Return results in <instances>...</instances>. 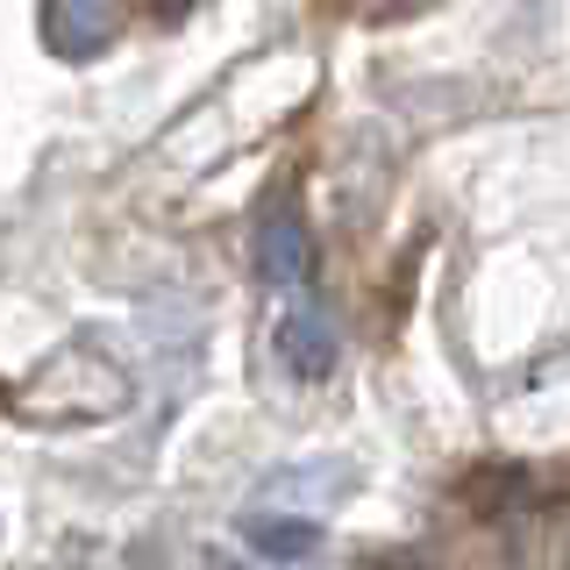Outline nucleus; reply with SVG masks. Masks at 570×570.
Returning <instances> with one entry per match:
<instances>
[{
    "label": "nucleus",
    "mask_w": 570,
    "mask_h": 570,
    "mask_svg": "<svg viewBox=\"0 0 570 570\" xmlns=\"http://www.w3.org/2000/svg\"><path fill=\"white\" fill-rule=\"evenodd\" d=\"M43 43L58 58H100L115 43V0H43Z\"/></svg>",
    "instance_id": "f257e3e1"
},
{
    "label": "nucleus",
    "mask_w": 570,
    "mask_h": 570,
    "mask_svg": "<svg viewBox=\"0 0 570 570\" xmlns=\"http://www.w3.org/2000/svg\"><path fill=\"white\" fill-rule=\"evenodd\" d=\"M278 356H285L293 379H328L335 371V321H328V307L299 299V307L278 321Z\"/></svg>",
    "instance_id": "f03ea898"
},
{
    "label": "nucleus",
    "mask_w": 570,
    "mask_h": 570,
    "mask_svg": "<svg viewBox=\"0 0 570 570\" xmlns=\"http://www.w3.org/2000/svg\"><path fill=\"white\" fill-rule=\"evenodd\" d=\"M257 272L272 278V285H299L314 272V236H307V222L299 214H264L257 222Z\"/></svg>",
    "instance_id": "7ed1b4c3"
},
{
    "label": "nucleus",
    "mask_w": 570,
    "mask_h": 570,
    "mask_svg": "<svg viewBox=\"0 0 570 570\" xmlns=\"http://www.w3.org/2000/svg\"><path fill=\"white\" fill-rule=\"evenodd\" d=\"M243 542L257 549V557H272V563H299V557H314V549H321V528L314 521H278V513H249Z\"/></svg>",
    "instance_id": "20e7f679"
},
{
    "label": "nucleus",
    "mask_w": 570,
    "mask_h": 570,
    "mask_svg": "<svg viewBox=\"0 0 570 570\" xmlns=\"http://www.w3.org/2000/svg\"><path fill=\"white\" fill-rule=\"evenodd\" d=\"M157 14H186V8H200V0H150Z\"/></svg>",
    "instance_id": "39448f33"
},
{
    "label": "nucleus",
    "mask_w": 570,
    "mask_h": 570,
    "mask_svg": "<svg viewBox=\"0 0 570 570\" xmlns=\"http://www.w3.org/2000/svg\"><path fill=\"white\" fill-rule=\"evenodd\" d=\"M379 570H435V563H421V557H392V563H379Z\"/></svg>",
    "instance_id": "423d86ee"
}]
</instances>
